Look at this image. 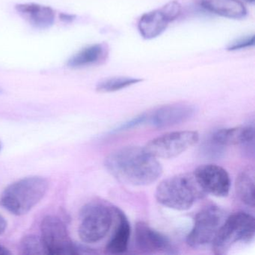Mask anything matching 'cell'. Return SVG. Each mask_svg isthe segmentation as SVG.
<instances>
[{
	"label": "cell",
	"instance_id": "cell-1",
	"mask_svg": "<svg viewBox=\"0 0 255 255\" xmlns=\"http://www.w3.org/2000/svg\"><path fill=\"white\" fill-rule=\"evenodd\" d=\"M104 165L119 181L133 186H148L162 174V165L157 158L138 146L114 150L107 156Z\"/></svg>",
	"mask_w": 255,
	"mask_h": 255
},
{
	"label": "cell",
	"instance_id": "cell-2",
	"mask_svg": "<svg viewBox=\"0 0 255 255\" xmlns=\"http://www.w3.org/2000/svg\"><path fill=\"white\" fill-rule=\"evenodd\" d=\"M49 182L41 176L23 177L5 188L0 196V205L15 216L29 213L45 196Z\"/></svg>",
	"mask_w": 255,
	"mask_h": 255
},
{
	"label": "cell",
	"instance_id": "cell-3",
	"mask_svg": "<svg viewBox=\"0 0 255 255\" xmlns=\"http://www.w3.org/2000/svg\"><path fill=\"white\" fill-rule=\"evenodd\" d=\"M205 192L195 180L193 174H179L161 181L155 192L156 201L173 210H189Z\"/></svg>",
	"mask_w": 255,
	"mask_h": 255
},
{
	"label": "cell",
	"instance_id": "cell-4",
	"mask_svg": "<svg viewBox=\"0 0 255 255\" xmlns=\"http://www.w3.org/2000/svg\"><path fill=\"white\" fill-rule=\"evenodd\" d=\"M114 207L104 201H94L82 208L78 234L83 243H98L108 234L116 218Z\"/></svg>",
	"mask_w": 255,
	"mask_h": 255
},
{
	"label": "cell",
	"instance_id": "cell-5",
	"mask_svg": "<svg viewBox=\"0 0 255 255\" xmlns=\"http://www.w3.org/2000/svg\"><path fill=\"white\" fill-rule=\"evenodd\" d=\"M255 220L246 212H237L230 215L222 223L213 243L215 255H223L237 243H249L254 240Z\"/></svg>",
	"mask_w": 255,
	"mask_h": 255
},
{
	"label": "cell",
	"instance_id": "cell-6",
	"mask_svg": "<svg viewBox=\"0 0 255 255\" xmlns=\"http://www.w3.org/2000/svg\"><path fill=\"white\" fill-rule=\"evenodd\" d=\"M41 240L46 255H78V248L73 243L66 225L57 216H47L41 225Z\"/></svg>",
	"mask_w": 255,
	"mask_h": 255
},
{
	"label": "cell",
	"instance_id": "cell-7",
	"mask_svg": "<svg viewBox=\"0 0 255 255\" xmlns=\"http://www.w3.org/2000/svg\"><path fill=\"white\" fill-rule=\"evenodd\" d=\"M198 140L199 134L196 131H175L150 140L144 148L157 159H171L195 145Z\"/></svg>",
	"mask_w": 255,
	"mask_h": 255
},
{
	"label": "cell",
	"instance_id": "cell-8",
	"mask_svg": "<svg viewBox=\"0 0 255 255\" xmlns=\"http://www.w3.org/2000/svg\"><path fill=\"white\" fill-rule=\"evenodd\" d=\"M223 212L217 206H207L200 210L194 219L192 230L186 237L188 246L198 249L213 243L223 223Z\"/></svg>",
	"mask_w": 255,
	"mask_h": 255
},
{
	"label": "cell",
	"instance_id": "cell-9",
	"mask_svg": "<svg viewBox=\"0 0 255 255\" xmlns=\"http://www.w3.org/2000/svg\"><path fill=\"white\" fill-rule=\"evenodd\" d=\"M181 9L177 1H171L159 9L143 14L138 23L140 35L146 40L157 38L166 30L169 23L180 16Z\"/></svg>",
	"mask_w": 255,
	"mask_h": 255
},
{
	"label": "cell",
	"instance_id": "cell-10",
	"mask_svg": "<svg viewBox=\"0 0 255 255\" xmlns=\"http://www.w3.org/2000/svg\"><path fill=\"white\" fill-rule=\"evenodd\" d=\"M195 113L196 109L192 104H167L146 113L145 123L156 129H164L185 123L192 119Z\"/></svg>",
	"mask_w": 255,
	"mask_h": 255
},
{
	"label": "cell",
	"instance_id": "cell-11",
	"mask_svg": "<svg viewBox=\"0 0 255 255\" xmlns=\"http://www.w3.org/2000/svg\"><path fill=\"white\" fill-rule=\"evenodd\" d=\"M200 187L205 193L218 198H225L231 189V178L228 171L215 164L200 165L193 172Z\"/></svg>",
	"mask_w": 255,
	"mask_h": 255
},
{
	"label": "cell",
	"instance_id": "cell-12",
	"mask_svg": "<svg viewBox=\"0 0 255 255\" xmlns=\"http://www.w3.org/2000/svg\"><path fill=\"white\" fill-rule=\"evenodd\" d=\"M134 241L136 249L142 253L168 255L178 253L174 245L166 236L153 229L146 222H137L135 227Z\"/></svg>",
	"mask_w": 255,
	"mask_h": 255
},
{
	"label": "cell",
	"instance_id": "cell-13",
	"mask_svg": "<svg viewBox=\"0 0 255 255\" xmlns=\"http://www.w3.org/2000/svg\"><path fill=\"white\" fill-rule=\"evenodd\" d=\"M115 213L117 225L113 237L106 246L105 252L110 255H122L128 250L131 235L130 223L125 213L116 206Z\"/></svg>",
	"mask_w": 255,
	"mask_h": 255
},
{
	"label": "cell",
	"instance_id": "cell-14",
	"mask_svg": "<svg viewBox=\"0 0 255 255\" xmlns=\"http://www.w3.org/2000/svg\"><path fill=\"white\" fill-rule=\"evenodd\" d=\"M18 14L29 24L38 29H47L55 22V11L50 7L35 3L18 4Z\"/></svg>",
	"mask_w": 255,
	"mask_h": 255
},
{
	"label": "cell",
	"instance_id": "cell-15",
	"mask_svg": "<svg viewBox=\"0 0 255 255\" xmlns=\"http://www.w3.org/2000/svg\"><path fill=\"white\" fill-rule=\"evenodd\" d=\"M255 129L253 126L236 127L216 131L210 139L225 147L231 145H246L253 142Z\"/></svg>",
	"mask_w": 255,
	"mask_h": 255
},
{
	"label": "cell",
	"instance_id": "cell-16",
	"mask_svg": "<svg viewBox=\"0 0 255 255\" xmlns=\"http://www.w3.org/2000/svg\"><path fill=\"white\" fill-rule=\"evenodd\" d=\"M109 47L107 44H95L88 46L72 56L67 65L72 69L87 68L100 65L107 60Z\"/></svg>",
	"mask_w": 255,
	"mask_h": 255
},
{
	"label": "cell",
	"instance_id": "cell-17",
	"mask_svg": "<svg viewBox=\"0 0 255 255\" xmlns=\"http://www.w3.org/2000/svg\"><path fill=\"white\" fill-rule=\"evenodd\" d=\"M201 4L210 12L227 18L238 20L247 15V9L238 0H201Z\"/></svg>",
	"mask_w": 255,
	"mask_h": 255
},
{
	"label": "cell",
	"instance_id": "cell-18",
	"mask_svg": "<svg viewBox=\"0 0 255 255\" xmlns=\"http://www.w3.org/2000/svg\"><path fill=\"white\" fill-rule=\"evenodd\" d=\"M236 192L242 202L255 207V174L253 170L246 169L237 176L235 183Z\"/></svg>",
	"mask_w": 255,
	"mask_h": 255
},
{
	"label": "cell",
	"instance_id": "cell-19",
	"mask_svg": "<svg viewBox=\"0 0 255 255\" xmlns=\"http://www.w3.org/2000/svg\"><path fill=\"white\" fill-rule=\"evenodd\" d=\"M141 82H142L141 79L135 77H110L99 82L97 85L96 90L101 93H111L126 89Z\"/></svg>",
	"mask_w": 255,
	"mask_h": 255
},
{
	"label": "cell",
	"instance_id": "cell-20",
	"mask_svg": "<svg viewBox=\"0 0 255 255\" xmlns=\"http://www.w3.org/2000/svg\"><path fill=\"white\" fill-rule=\"evenodd\" d=\"M20 251L23 255H46L41 237L35 235H28L23 237L20 243Z\"/></svg>",
	"mask_w": 255,
	"mask_h": 255
},
{
	"label": "cell",
	"instance_id": "cell-21",
	"mask_svg": "<svg viewBox=\"0 0 255 255\" xmlns=\"http://www.w3.org/2000/svg\"><path fill=\"white\" fill-rule=\"evenodd\" d=\"M255 36L253 34V35L237 38L235 41L230 43L227 47V50H230V51L243 50V49L248 48V47H253L255 45Z\"/></svg>",
	"mask_w": 255,
	"mask_h": 255
},
{
	"label": "cell",
	"instance_id": "cell-22",
	"mask_svg": "<svg viewBox=\"0 0 255 255\" xmlns=\"http://www.w3.org/2000/svg\"><path fill=\"white\" fill-rule=\"evenodd\" d=\"M146 117H147V114H146V113L138 115V116L132 118V119L128 121V122H126L125 123H123L122 124V125H119V127L115 128V129H113V132H123V131L132 129V128L138 126V125H143V124L145 123Z\"/></svg>",
	"mask_w": 255,
	"mask_h": 255
},
{
	"label": "cell",
	"instance_id": "cell-23",
	"mask_svg": "<svg viewBox=\"0 0 255 255\" xmlns=\"http://www.w3.org/2000/svg\"><path fill=\"white\" fill-rule=\"evenodd\" d=\"M7 225H8V224H7L5 218L2 215H0V235H2L5 232L7 228Z\"/></svg>",
	"mask_w": 255,
	"mask_h": 255
},
{
	"label": "cell",
	"instance_id": "cell-24",
	"mask_svg": "<svg viewBox=\"0 0 255 255\" xmlns=\"http://www.w3.org/2000/svg\"><path fill=\"white\" fill-rule=\"evenodd\" d=\"M11 254L8 249L4 247L2 245H0V255H9Z\"/></svg>",
	"mask_w": 255,
	"mask_h": 255
},
{
	"label": "cell",
	"instance_id": "cell-25",
	"mask_svg": "<svg viewBox=\"0 0 255 255\" xmlns=\"http://www.w3.org/2000/svg\"><path fill=\"white\" fill-rule=\"evenodd\" d=\"M74 16L69 15V14H62V20H66V21H71V20H74Z\"/></svg>",
	"mask_w": 255,
	"mask_h": 255
},
{
	"label": "cell",
	"instance_id": "cell-26",
	"mask_svg": "<svg viewBox=\"0 0 255 255\" xmlns=\"http://www.w3.org/2000/svg\"><path fill=\"white\" fill-rule=\"evenodd\" d=\"M246 2H249V3H255V0H245Z\"/></svg>",
	"mask_w": 255,
	"mask_h": 255
},
{
	"label": "cell",
	"instance_id": "cell-27",
	"mask_svg": "<svg viewBox=\"0 0 255 255\" xmlns=\"http://www.w3.org/2000/svg\"><path fill=\"white\" fill-rule=\"evenodd\" d=\"M2 140H1V138H0V151H1V150H2Z\"/></svg>",
	"mask_w": 255,
	"mask_h": 255
},
{
	"label": "cell",
	"instance_id": "cell-28",
	"mask_svg": "<svg viewBox=\"0 0 255 255\" xmlns=\"http://www.w3.org/2000/svg\"><path fill=\"white\" fill-rule=\"evenodd\" d=\"M0 92H2V90H1V89H0Z\"/></svg>",
	"mask_w": 255,
	"mask_h": 255
}]
</instances>
